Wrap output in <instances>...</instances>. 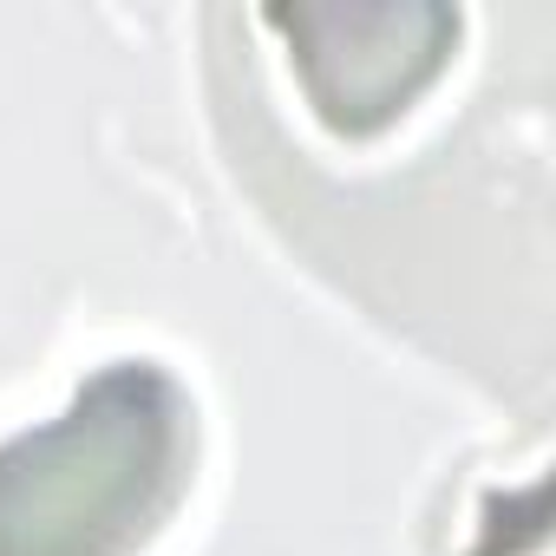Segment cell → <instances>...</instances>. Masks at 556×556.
Listing matches in <instances>:
<instances>
[{"label": "cell", "mask_w": 556, "mask_h": 556, "mask_svg": "<svg viewBox=\"0 0 556 556\" xmlns=\"http://www.w3.org/2000/svg\"><path fill=\"white\" fill-rule=\"evenodd\" d=\"M210 118L255 216L491 393L549 380V60L471 8H216Z\"/></svg>", "instance_id": "obj_1"}, {"label": "cell", "mask_w": 556, "mask_h": 556, "mask_svg": "<svg viewBox=\"0 0 556 556\" xmlns=\"http://www.w3.org/2000/svg\"><path fill=\"white\" fill-rule=\"evenodd\" d=\"M203 478V400L164 354H105L0 432V556H151Z\"/></svg>", "instance_id": "obj_2"}]
</instances>
